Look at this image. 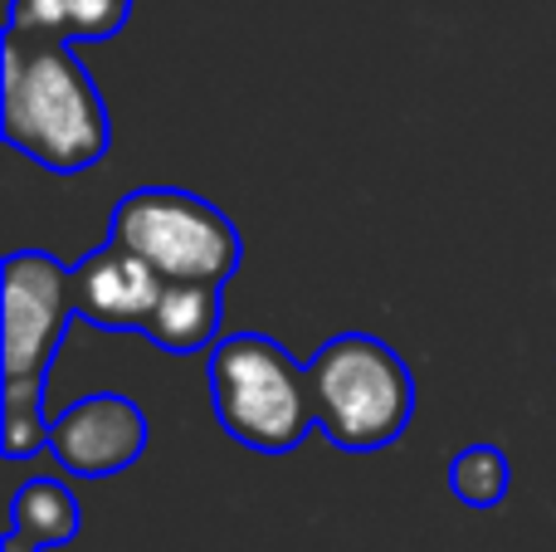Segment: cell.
<instances>
[{"label":"cell","mask_w":556,"mask_h":552,"mask_svg":"<svg viewBox=\"0 0 556 552\" xmlns=\"http://www.w3.org/2000/svg\"><path fill=\"white\" fill-rule=\"evenodd\" d=\"M0 552H39V548H35V543H25L20 534H5V548H0Z\"/></svg>","instance_id":"13"},{"label":"cell","mask_w":556,"mask_h":552,"mask_svg":"<svg viewBox=\"0 0 556 552\" xmlns=\"http://www.w3.org/2000/svg\"><path fill=\"white\" fill-rule=\"evenodd\" d=\"M49 426H54V416H45V397L0 391V455L5 460H29L49 450Z\"/></svg>","instance_id":"12"},{"label":"cell","mask_w":556,"mask_h":552,"mask_svg":"<svg viewBox=\"0 0 556 552\" xmlns=\"http://www.w3.org/2000/svg\"><path fill=\"white\" fill-rule=\"evenodd\" d=\"M5 342H0V391L45 397L49 367L59 357L74 313V269L45 250H10L0 269Z\"/></svg>","instance_id":"5"},{"label":"cell","mask_w":556,"mask_h":552,"mask_svg":"<svg viewBox=\"0 0 556 552\" xmlns=\"http://www.w3.org/2000/svg\"><path fill=\"white\" fill-rule=\"evenodd\" d=\"M147 450V411L132 397L98 391L74 406H64L49 426V455L59 469L78 479H108L123 475Z\"/></svg>","instance_id":"6"},{"label":"cell","mask_w":556,"mask_h":552,"mask_svg":"<svg viewBox=\"0 0 556 552\" xmlns=\"http://www.w3.org/2000/svg\"><path fill=\"white\" fill-rule=\"evenodd\" d=\"M0 133L54 176L93 172L113 147L108 103L64 39L5 29L0 45Z\"/></svg>","instance_id":"1"},{"label":"cell","mask_w":556,"mask_h":552,"mask_svg":"<svg viewBox=\"0 0 556 552\" xmlns=\"http://www.w3.org/2000/svg\"><path fill=\"white\" fill-rule=\"evenodd\" d=\"M317 430L337 450L371 455L405 436L415 416V377L391 342L371 333H337L307 362Z\"/></svg>","instance_id":"2"},{"label":"cell","mask_w":556,"mask_h":552,"mask_svg":"<svg viewBox=\"0 0 556 552\" xmlns=\"http://www.w3.org/2000/svg\"><path fill=\"white\" fill-rule=\"evenodd\" d=\"M142 338H152L172 357L211 352L220 342V289H211V284H166Z\"/></svg>","instance_id":"9"},{"label":"cell","mask_w":556,"mask_h":552,"mask_svg":"<svg viewBox=\"0 0 556 552\" xmlns=\"http://www.w3.org/2000/svg\"><path fill=\"white\" fill-rule=\"evenodd\" d=\"M211 406L244 450L288 455L317 426L307 367L269 333H230L211 348Z\"/></svg>","instance_id":"3"},{"label":"cell","mask_w":556,"mask_h":552,"mask_svg":"<svg viewBox=\"0 0 556 552\" xmlns=\"http://www.w3.org/2000/svg\"><path fill=\"white\" fill-rule=\"evenodd\" d=\"M162 289L166 284L113 240L74 264V313L103 333H147Z\"/></svg>","instance_id":"7"},{"label":"cell","mask_w":556,"mask_h":552,"mask_svg":"<svg viewBox=\"0 0 556 552\" xmlns=\"http://www.w3.org/2000/svg\"><path fill=\"white\" fill-rule=\"evenodd\" d=\"M508 485H513V465L498 446H464L450 460V489L469 509H498L508 499Z\"/></svg>","instance_id":"11"},{"label":"cell","mask_w":556,"mask_h":552,"mask_svg":"<svg viewBox=\"0 0 556 552\" xmlns=\"http://www.w3.org/2000/svg\"><path fill=\"white\" fill-rule=\"evenodd\" d=\"M108 240L132 250L162 284H225L240 274L244 240L235 221L181 186H137L113 205Z\"/></svg>","instance_id":"4"},{"label":"cell","mask_w":556,"mask_h":552,"mask_svg":"<svg viewBox=\"0 0 556 552\" xmlns=\"http://www.w3.org/2000/svg\"><path fill=\"white\" fill-rule=\"evenodd\" d=\"M127 20H132V0H10L5 29L64 39V45H103L123 35Z\"/></svg>","instance_id":"8"},{"label":"cell","mask_w":556,"mask_h":552,"mask_svg":"<svg viewBox=\"0 0 556 552\" xmlns=\"http://www.w3.org/2000/svg\"><path fill=\"white\" fill-rule=\"evenodd\" d=\"M84 514H78V499L64 479L45 475V479H25L10 499V534H20L25 543L45 548H64L68 538H78Z\"/></svg>","instance_id":"10"}]
</instances>
